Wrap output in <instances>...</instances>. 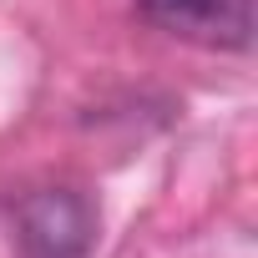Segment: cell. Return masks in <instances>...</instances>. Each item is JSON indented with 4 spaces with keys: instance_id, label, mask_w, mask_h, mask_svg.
<instances>
[{
    "instance_id": "6da1fadb",
    "label": "cell",
    "mask_w": 258,
    "mask_h": 258,
    "mask_svg": "<svg viewBox=\"0 0 258 258\" xmlns=\"http://www.w3.org/2000/svg\"><path fill=\"white\" fill-rule=\"evenodd\" d=\"M96 238V208L76 187H41L16 208V243L26 258H81Z\"/></svg>"
},
{
    "instance_id": "7a4b0ae2",
    "label": "cell",
    "mask_w": 258,
    "mask_h": 258,
    "mask_svg": "<svg viewBox=\"0 0 258 258\" xmlns=\"http://www.w3.org/2000/svg\"><path fill=\"white\" fill-rule=\"evenodd\" d=\"M142 16L208 51H243L253 41V0H142Z\"/></svg>"
}]
</instances>
